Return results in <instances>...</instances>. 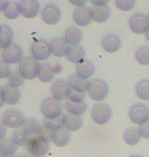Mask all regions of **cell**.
<instances>
[{
    "label": "cell",
    "mask_w": 149,
    "mask_h": 157,
    "mask_svg": "<svg viewBox=\"0 0 149 157\" xmlns=\"http://www.w3.org/2000/svg\"><path fill=\"white\" fill-rule=\"evenodd\" d=\"M87 92L92 100L100 102L105 99L108 95L109 86L106 81L96 78L89 82V87H88Z\"/></svg>",
    "instance_id": "1"
},
{
    "label": "cell",
    "mask_w": 149,
    "mask_h": 157,
    "mask_svg": "<svg viewBox=\"0 0 149 157\" xmlns=\"http://www.w3.org/2000/svg\"><path fill=\"white\" fill-rule=\"evenodd\" d=\"M40 63L33 56H24L18 62V71L23 75L26 80H34L37 77Z\"/></svg>",
    "instance_id": "2"
},
{
    "label": "cell",
    "mask_w": 149,
    "mask_h": 157,
    "mask_svg": "<svg viewBox=\"0 0 149 157\" xmlns=\"http://www.w3.org/2000/svg\"><path fill=\"white\" fill-rule=\"evenodd\" d=\"M40 111L44 115V117H53L56 115L61 114L62 104L61 101L56 99L55 97L49 96L41 102Z\"/></svg>",
    "instance_id": "3"
},
{
    "label": "cell",
    "mask_w": 149,
    "mask_h": 157,
    "mask_svg": "<svg viewBox=\"0 0 149 157\" xmlns=\"http://www.w3.org/2000/svg\"><path fill=\"white\" fill-rule=\"evenodd\" d=\"M112 115V110L106 103H96L91 108V117L97 124H107Z\"/></svg>",
    "instance_id": "4"
},
{
    "label": "cell",
    "mask_w": 149,
    "mask_h": 157,
    "mask_svg": "<svg viewBox=\"0 0 149 157\" xmlns=\"http://www.w3.org/2000/svg\"><path fill=\"white\" fill-rule=\"evenodd\" d=\"M128 24L130 30L137 35L145 34L149 27L147 15L144 14L143 12H135L134 14H132L129 17Z\"/></svg>",
    "instance_id": "5"
},
{
    "label": "cell",
    "mask_w": 149,
    "mask_h": 157,
    "mask_svg": "<svg viewBox=\"0 0 149 157\" xmlns=\"http://www.w3.org/2000/svg\"><path fill=\"white\" fill-rule=\"evenodd\" d=\"M25 119H26L25 115L15 108L5 110L1 117V121L5 124V127L11 128H18L23 127Z\"/></svg>",
    "instance_id": "6"
},
{
    "label": "cell",
    "mask_w": 149,
    "mask_h": 157,
    "mask_svg": "<svg viewBox=\"0 0 149 157\" xmlns=\"http://www.w3.org/2000/svg\"><path fill=\"white\" fill-rule=\"evenodd\" d=\"M128 115L131 121L140 125L149 118V107L144 103H135L130 107Z\"/></svg>",
    "instance_id": "7"
},
{
    "label": "cell",
    "mask_w": 149,
    "mask_h": 157,
    "mask_svg": "<svg viewBox=\"0 0 149 157\" xmlns=\"http://www.w3.org/2000/svg\"><path fill=\"white\" fill-rule=\"evenodd\" d=\"M30 51L32 56L39 60H46L50 57L51 51H50V44L48 41L44 39H39L31 44Z\"/></svg>",
    "instance_id": "8"
},
{
    "label": "cell",
    "mask_w": 149,
    "mask_h": 157,
    "mask_svg": "<svg viewBox=\"0 0 149 157\" xmlns=\"http://www.w3.org/2000/svg\"><path fill=\"white\" fill-rule=\"evenodd\" d=\"M61 17V10L58 5L54 3H47L42 7L41 10V18L45 24L53 26L60 21Z\"/></svg>",
    "instance_id": "9"
},
{
    "label": "cell",
    "mask_w": 149,
    "mask_h": 157,
    "mask_svg": "<svg viewBox=\"0 0 149 157\" xmlns=\"http://www.w3.org/2000/svg\"><path fill=\"white\" fill-rule=\"evenodd\" d=\"M23 57V49L18 43H11L10 45L3 48L1 53V58L8 64H17Z\"/></svg>",
    "instance_id": "10"
},
{
    "label": "cell",
    "mask_w": 149,
    "mask_h": 157,
    "mask_svg": "<svg viewBox=\"0 0 149 157\" xmlns=\"http://www.w3.org/2000/svg\"><path fill=\"white\" fill-rule=\"evenodd\" d=\"M28 153L33 157H44L49 151V144L38 137L30 138L27 145Z\"/></svg>",
    "instance_id": "11"
},
{
    "label": "cell",
    "mask_w": 149,
    "mask_h": 157,
    "mask_svg": "<svg viewBox=\"0 0 149 157\" xmlns=\"http://www.w3.org/2000/svg\"><path fill=\"white\" fill-rule=\"evenodd\" d=\"M21 14L26 18H34L39 13L41 4L38 0H20Z\"/></svg>",
    "instance_id": "12"
},
{
    "label": "cell",
    "mask_w": 149,
    "mask_h": 157,
    "mask_svg": "<svg viewBox=\"0 0 149 157\" xmlns=\"http://www.w3.org/2000/svg\"><path fill=\"white\" fill-rule=\"evenodd\" d=\"M101 47L107 53H115L122 47V39L116 34L108 33L101 39Z\"/></svg>",
    "instance_id": "13"
},
{
    "label": "cell",
    "mask_w": 149,
    "mask_h": 157,
    "mask_svg": "<svg viewBox=\"0 0 149 157\" xmlns=\"http://www.w3.org/2000/svg\"><path fill=\"white\" fill-rule=\"evenodd\" d=\"M73 20L79 27H87L93 21L92 20L91 9L86 7L85 5L78 6L73 11Z\"/></svg>",
    "instance_id": "14"
},
{
    "label": "cell",
    "mask_w": 149,
    "mask_h": 157,
    "mask_svg": "<svg viewBox=\"0 0 149 157\" xmlns=\"http://www.w3.org/2000/svg\"><path fill=\"white\" fill-rule=\"evenodd\" d=\"M69 86L68 82L63 78H56L52 82L51 87H50V92L52 96L55 97L58 100H66L69 96Z\"/></svg>",
    "instance_id": "15"
},
{
    "label": "cell",
    "mask_w": 149,
    "mask_h": 157,
    "mask_svg": "<svg viewBox=\"0 0 149 157\" xmlns=\"http://www.w3.org/2000/svg\"><path fill=\"white\" fill-rule=\"evenodd\" d=\"M49 44L50 51H51L52 55L56 56V57H63V56H66V54H68L69 45L65 41V39L63 38V36L54 37L49 42Z\"/></svg>",
    "instance_id": "16"
},
{
    "label": "cell",
    "mask_w": 149,
    "mask_h": 157,
    "mask_svg": "<svg viewBox=\"0 0 149 157\" xmlns=\"http://www.w3.org/2000/svg\"><path fill=\"white\" fill-rule=\"evenodd\" d=\"M2 94L4 102L8 105L17 104L21 99V91L18 87H14L8 83L2 87Z\"/></svg>",
    "instance_id": "17"
},
{
    "label": "cell",
    "mask_w": 149,
    "mask_h": 157,
    "mask_svg": "<svg viewBox=\"0 0 149 157\" xmlns=\"http://www.w3.org/2000/svg\"><path fill=\"white\" fill-rule=\"evenodd\" d=\"M63 38L69 43V45H79V43H81V41L83 40V32L80 28L71 26L65 30Z\"/></svg>",
    "instance_id": "18"
},
{
    "label": "cell",
    "mask_w": 149,
    "mask_h": 157,
    "mask_svg": "<svg viewBox=\"0 0 149 157\" xmlns=\"http://www.w3.org/2000/svg\"><path fill=\"white\" fill-rule=\"evenodd\" d=\"M92 20L96 23H104L110 17V8L108 5H94L91 8Z\"/></svg>",
    "instance_id": "19"
},
{
    "label": "cell",
    "mask_w": 149,
    "mask_h": 157,
    "mask_svg": "<svg viewBox=\"0 0 149 157\" xmlns=\"http://www.w3.org/2000/svg\"><path fill=\"white\" fill-rule=\"evenodd\" d=\"M95 73V65L89 59H84L83 61L76 64V74L84 78H89Z\"/></svg>",
    "instance_id": "20"
},
{
    "label": "cell",
    "mask_w": 149,
    "mask_h": 157,
    "mask_svg": "<svg viewBox=\"0 0 149 157\" xmlns=\"http://www.w3.org/2000/svg\"><path fill=\"white\" fill-rule=\"evenodd\" d=\"M68 84L69 88L72 89L79 90L81 92H86L88 91V87H89V81L87 78H84L80 77L77 74H72L68 78Z\"/></svg>",
    "instance_id": "21"
},
{
    "label": "cell",
    "mask_w": 149,
    "mask_h": 157,
    "mask_svg": "<svg viewBox=\"0 0 149 157\" xmlns=\"http://www.w3.org/2000/svg\"><path fill=\"white\" fill-rule=\"evenodd\" d=\"M14 30L7 24L0 25V48H5L10 45L14 40Z\"/></svg>",
    "instance_id": "22"
},
{
    "label": "cell",
    "mask_w": 149,
    "mask_h": 157,
    "mask_svg": "<svg viewBox=\"0 0 149 157\" xmlns=\"http://www.w3.org/2000/svg\"><path fill=\"white\" fill-rule=\"evenodd\" d=\"M85 55H86V51H85L83 47L80 45H75L69 47V52L66 54V59L72 63L77 64L84 60Z\"/></svg>",
    "instance_id": "23"
},
{
    "label": "cell",
    "mask_w": 149,
    "mask_h": 157,
    "mask_svg": "<svg viewBox=\"0 0 149 157\" xmlns=\"http://www.w3.org/2000/svg\"><path fill=\"white\" fill-rule=\"evenodd\" d=\"M83 125V118L81 115L66 113L65 114V127L66 130L76 132L79 131Z\"/></svg>",
    "instance_id": "24"
},
{
    "label": "cell",
    "mask_w": 149,
    "mask_h": 157,
    "mask_svg": "<svg viewBox=\"0 0 149 157\" xmlns=\"http://www.w3.org/2000/svg\"><path fill=\"white\" fill-rule=\"evenodd\" d=\"M123 138L126 144H128L130 146H135L140 142V139L142 137L137 128L130 127V128H127L126 130L124 131Z\"/></svg>",
    "instance_id": "25"
},
{
    "label": "cell",
    "mask_w": 149,
    "mask_h": 157,
    "mask_svg": "<svg viewBox=\"0 0 149 157\" xmlns=\"http://www.w3.org/2000/svg\"><path fill=\"white\" fill-rule=\"evenodd\" d=\"M54 75H55L54 67H53L50 63L40 64L39 70H38L37 77L41 82H43V83H49L50 81L53 80Z\"/></svg>",
    "instance_id": "26"
},
{
    "label": "cell",
    "mask_w": 149,
    "mask_h": 157,
    "mask_svg": "<svg viewBox=\"0 0 149 157\" xmlns=\"http://www.w3.org/2000/svg\"><path fill=\"white\" fill-rule=\"evenodd\" d=\"M69 140H71V134H69V131L66 130L65 128L54 131L52 142L54 143L55 146L65 147L69 144Z\"/></svg>",
    "instance_id": "27"
},
{
    "label": "cell",
    "mask_w": 149,
    "mask_h": 157,
    "mask_svg": "<svg viewBox=\"0 0 149 157\" xmlns=\"http://www.w3.org/2000/svg\"><path fill=\"white\" fill-rule=\"evenodd\" d=\"M65 107L69 113L82 115L87 110V103L85 101L77 102V101H72V100L68 99L65 101Z\"/></svg>",
    "instance_id": "28"
},
{
    "label": "cell",
    "mask_w": 149,
    "mask_h": 157,
    "mask_svg": "<svg viewBox=\"0 0 149 157\" xmlns=\"http://www.w3.org/2000/svg\"><path fill=\"white\" fill-rule=\"evenodd\" d=\"M3 14L8 20H15V18H18V15L21 14L18 1H15V0L8 1L5 8L3 9Z\"/></svg>",
    "instance_id": "29"
},
{
    "label": "cell",
    "mask_w": 149,
    "mask_h": 157,
    "mask_svg": "<svg viewBox=\"0 0 149 157\" xmlns=\"http://www.w3.org/2000/svg\"><path fill=\"white\" fill-rule=\"evenodd\" d=\"M135 93L141 100H149V78H141L136 84Z\"/></svg>",
    "instance_id": "30"
},
{
    "label": "cell",
    "mask_w": 149,
    "mask_h": 157,
    "mask_svg": "<svg viewBox=\"0 0 149 157\" xmlns=\"http://www.w3.org/2000/svg\"><path fill=\"white\" fill-rule=\"evenodd\" d=\"M43 124L52 131L62 128L65 127V114L61 113L53 117H45L43 121Z\"/></svg>",
    "instance_id": "31"
},
{
    "label": "cell",
    "mask_w": 149,
    "mask_h": 157,
    "mask_svg": "<svg viewBox=\"0 0 149 157\" xmlns=\"http://www.w3.org/2000/svg\"><path fill=\"white\" fill-rule=\"evenodd\" d=\"M40 128H41L40 122L34 117L26 118L23 124V131L28 136H35V135H37Z\"/></svg>",
    "instance_id": "32"
},
{
    "label": "cell",
    "mask_w": 149,
    "mask_h": 157,
    "mask_svg": "<svg viewBox=\"0 0 149 157\" xmlns=\"http://www.w3.org/2000/svg\"><path fill=\"white\" fill-rule=\"evenodd\" d=\"M135 59L141 65H149V46L141 45L135 51Z\"/></svg>",
    "instance_id": "33"
},
{
    "label": "cell",
    "mask_w": 149,
    "mask_h": 157,
    "mask_svg": "<svg viewBox=\"0 0 149 157\" xmlns=\"http://www.w3.org/2000/svg\"><path fill=\"white\" fill-rule=\"evenodd\" d=\"M18 150V146L9 139H3L0 141V157L7 155V154H14Z\"/></svg>",
    "instance_id": "34"
},
{
    "label": "cell",
    "mask_w": 149,
    "mask_h": 157,
    "mask_svg": "<svg viewBox=\"0 0 149 157\" xmlns=\"http://www.w3.org/2000/svg\"><path fill=\"white\" fill-rule=\"evenodd\" d=\"M11 141L17 146H27L30 141V136H28L23 130H15L12 133Z\"/></svg>",
    "instance_id": "35"
},
{
    "label": "cell",
    "mask_w": 149,
    "mask_h": 157,
    "mask_svg": "<svg viewBox=\"0 0 149 157\" xmlns=\"http://www.w3.org/2000/svg\"><path fill=\"white\" fill-rule=\"evenodd\" d=\"M7 78H8V84H10L14 87H21L25 83V80H26L18 71H11Z\"/></svg>",
    "instance_id": "36"
},
{
    "label": "cell",
    "mask_w": 149,
    "mask_h": 157,
    "mask_svg": "<svg viewBox=\"0 0 149 157\" xmlns=\"http://www.w3.org/2000/svg\"><path fill=\"white\" fill-rule=\"evenodd\" d=\"M53 135H54V131L50 130L49 128L43 125V127L40 128L39 132L37 133V137L42 141H45V142L49 143V142H52Z\"/></svg>",
    "instance_id": "37"
},
{
    "label": "cell",
    "mask_w": 149,
    "mask_h": 157,
    "mask_svg": "<svg viewBox=\"0 0 149 157\" xmlns=\"http://www.w3.org/2000/svg\"><path fill=\"white\" fill-rule=\"evenodd\" d=\"M136 0H115V5L122 11H130L134 8Z\"/></svg>",
    "instance_id": "38"
},
{
    "label": "cell",
    "mask_w": 149,
    "mask_h": 157,
    "mask_svg": "<svg viewBox=\"0 0 149 157\" xmlns=\"http://www.w3.org/2000/svg\"><path fill=\"white\" fill-rule=\"evenodd\" d=\"M68 99L72 100V101H77V102L84 101L85 94H84V92H81V91H79V90L72 89V88H69Z\"/></svg>",
    "instance_id": "39"
},
{
    "label": "cell",
    "mask_w": 149,
    "mask_h": 157,
    "mask_svg": "<svg viewBox=\"0 0 149 157\" xmlns=\"http://www.w3.org/2000/svg\"><path fill=\"white\" fill-rule=\"evenodd\" d=\"M11 71L9 67V64L1 58L0 59V78H7L10 75Z\"/></svg>",
    "instance_id": "40"
},
{
    "label": "cell",
    "mask_w": 149,
    "mask_h": 157,
    "mask_svg": "<svg viewBox=\"0 0 149 157\" xmlns=\"http://www.w3.org/2000/svg\"><path fill=\"white\" fill-rule=\"evenodd\" d=\"M138 130H139V132H140V135H141L142 138L149 139V118L146 121H144L142 124L139 125Z\"/></svg>",
    "instance_id": "41"
},
{
    "label": "cell",
    "mask_w": 149,
    "mask_h": 157,
    "mask_svg": "<svg viewBox=\"0 0 149 157\" xmlns=\"http://www.w3.org/2000/svg\"><path fill=\"white\" fill-rule=\"evenodd\" d=\"M6 127L3 122L0 121V141L5 139V136H6Z\"/></svg>",
    "instance_id": "42"
},
{
    "label": "cell",
    "mask_w": 149,
    "mask_h": 157,
    "mask_svg": "<svg viewBox=\"0 0 149 157\" xmlns=\"http://www.w3.org/2000/svg\"><path fill=\"white\" fill-rule=\"evenodd\" d=\"M68 1L71 3V4L75 5L76 7H78V6H83V5H85V3H86L88 0H68Z\"/></svg>",
    "instance_id": "43"
},
{
    "label": "cell",
    "mask_w": 149,
    "mask_h": 157,
    "mask_svg": "<svg viewBox=\"0 0 149 157\" xmlns=\"http://www.w3.org/2000/svg\"><path fill=\"white\" fill-rule=\"evenodd\" d=\"M109 0H90L93 5H107Z\"/></svg>",
    "instance_id": "44"
},
{
    "label": "cell",
    "mask_w": 149,
    "mask_h": 157,
    "mask_svg": "<svg viewBox=\"0 0 149 157\" xmlns=\"http://www.w3.org/2000/svg\"><path fill=\"white\" fill-rule=\"evenodd\" d=\"M7 2H8V0H0V11H3V9L5 8Z\"/></svg>",
    "instance_id": "45"
},
{
    "label": "cell",
    "mask_w": 149,
    "mask_h": 157,
    "mask_svg": "<svg viewBox=\"0 0 149 157\" xmlns=\"http://www.w3.org/2000/svg\"><path fill=\"white\" fill-rule=\"evenodd\" d=\"M4 104V98H3V94H2V87H0V108L2 107Z\"/></svg>",
    "instance_id": "46"
},
{
    "label": "cell",
    "mask_w": 149,
    "mask_h": 157,
    "mask_svg": "<svg viewBox=\"0 0 149 157\" xmlns=\"http://www.w3.org/2000/svg\"><path fill=\"white\" fill-rule=\"evenodd\" d=\"M145 38H146V40H148V42H149V27L146 31V33H145Z\"/></svg>",
    "instance_id": "47"
},
{
    "label": "cell",
    "mask_w": 149,
    "mask_h": 157,
    "mask_svg": "<svg viewBox=\"0 0 149 157\" xmlns=\"http://www.w3.org/2000/svg\"><path fill=\"white\" fill-rule=\"evenodd\" d=\"M18 157H33V156H31L30 154H26V153H23V154L18 155Z\"/></svg>",
    "instance_id": "48"
},
{
    "label": "cell",
    "mask_w": 149,
    "mask_h": 157,
    "mask_svg": "<svg viewBox=\"0 0 149 157\" xmlns=\"http://www.w3.org/2000/svg\"><path fill=\"white\" fill-rule=\"evenodd\" d=\"M130 157H145V156L141 155V154H132Z\"/></svg>",
    "instance_id": "49"
},
{
    "label": "cell",
    "mask_w": 149,
    "mask_h": 157,
    "mask_svg": "<svg viewBox=\"0 0 149 157\" xmlns=\"http://www.w3.org/2000/svg\"><path fill=\"white\" fill-rule=\"evenodd\" d=\"M1 157H18L15 154H7V155H4V156H1Z\"/></svg>",
    "instance_id": "50"
},
{
    "label": "cell",
    "mask_w": 149,
    "mask_h": 157,
    "mask_svg": "<svg viewBox=\"0 0 149 157\" xmlns=\"http://www.w3.org/2000/svg\"><path fill=\"white\" fill-rule=\"evenodd\" d=\"M147 18H148V21H149V13H148V15H147Z\"/></svg>",
    "instance_id": "51"
}]
</instances>
